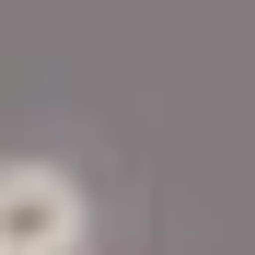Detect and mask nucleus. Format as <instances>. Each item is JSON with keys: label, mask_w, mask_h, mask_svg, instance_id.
I'll list each match as a JSON object with an SVG mask.
<instances>
[{"label": "nucleus", "mask_w": 255, "mask_h": 255, "mask_svg": "<svg viewBox=\"0 0 255 255\" xmlns=\"http://www.w3.org/2000/svg\"><path fill=\"white\" fill-rule=\"evenodd\" d=\"M93 244V197H81L70 162L12 151L0 162V255H81Z\"/></svg>", "instance_id": "obj_1"}]
</instances>
